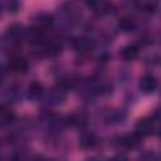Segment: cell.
I'll return each mask as SVG.
<instances>
[{
  "label": "cell",
  "instance_id": "6da1fadb",
  "mask_svg": "<svg viewBox=\"0 0 161 161\" xmlns=\"http://www.w3.org/2000/svg\"><path fill=\"white\" fill-rule=\"evenodd\" d=\"M152 132H153V121H152V118L145 117V118H141V119L137 121L135 133H137L140 137H142V136H148Z\"/></svg>",
  "mask_w": 161,
  "mask_h": 161
},
{
  "label": "cell",
  "instance_id": "9c48e42d",
  "mask_svg": "<svg viewBox=\"0 0 161 161\" xmlns=\"http://www.w3.org/2000/svg\"><path fill=\"white\" fill-rule=\"evenodd\" d=\"M118 28L125 33L132 31L136 28V21L131 16H123L118 20Z\"/></svg>",
  "mask_w": 161,
  "mask_h": 161
},
{
  "label": "cell",
  "instance_id": "8992f818",
  "mask_svg": "<svg viewBox=\"0 0 161 161\" xmlns=\"http://www.w3.org/2000/svg\"><path fill=\"white\" fill-rule=\"evenodd\" d=\"M26 93H28V97H29L30 99L36 101V99H39V98L43 96V93H44V87H43V84H42L40 82L34 80V82H31V83L28 86Z\"/></svg>",
  "mask_w": 161,
  "mask_h": 161
},
{
  "label": "cell",
  "instance_id": "277c9868",
  "mask_svg": "<svg viewBox=\"0 0 161 161\" xmlns=\"http://www.w3.org/2000/svg\"><path fill=\"white\" fill-rule=\"evenodd\" d=\"M73 47L79 53H87L93 48V40L88 36H78L73 42Z\"/></svg>",
  "mask_w": 161,
  "mask_h": 161
},
{
  "label": "cell",
  "instance_id": "52a82bcc",
  "mask_svg": "<svg viewBox=\"0 0 161 161\" xmlns=\"http://www.w3.org/2000/svg\"><path fill=\"white\" fill-rule=\"evenodd\" d=\"M96 143H97V138H96L94 133H92V132H83L79 136V146L84 150L94 147Z\"/></svg>",
  "mask_w": 161,
  "mask_h": 161
},
{
  "label": "cell",
  "instance_id": "3957f363",
  "mask_svg": "<svg viewBox=\"0 0 161 161\" xmlns=\"http://www.w3.org/2000/svg\"><path fill=\"white\" fill-rule=\"evenodd\" d=\"M24 35L33 44H40L44 40V31H43V29H40L38 26H33V28L26 29Z\"/></svg>",
  "mask_w": 161,
  "mask_h": 161
},
{
  "label": "cell",
  "instance_id": "5b68a950",
  "mask_svg": "<svg viewBox=\"0 0 161 161\" xmlns=\"http://www.w3.org/2000/svg\"><path fill=\"white\" fill-rule=\"evenodd\" d=\"M138 87L143 92V93H151L156 89L157 87V80L155 77L152 75H143L141 79H140V83H138Z\"/></svg>",
  "mask_w": 161,
  "mask_h": 161
},
{
  "label": "cell",
  "instance_id": "4fadbf2b",
  "mask_svg": "<svg viewBox=\"0 0 161 161\" xmlns=\"http://www.w3.org/2000/svg\"><path fill=\"white\" fill-rule=\"evenodd\" d=\"M86 4L97 14H106L108 11V4L104 1H87Z\"/></svg>",
  "mask_w": 161,
  "mask_h": 161
},
{
  "label": "cell",
  "instance_id": "e0dca14e",
  "mask_svg": "<svg viewBox=\"0 0 161 161\" xmlns=\"http://www.w3.org/2000/svg\"><path fill=\"white\" fill-rule=\"evenodd\" d=\"M143 6H145V10H146V11H155V4L147 3V4H145Z\"/></svg>",
  "mask_w": 161,
  "mask_h": 161
},
{
  "label": "cell",
  "instance_id": "7c38bea8",
  "mask_svg": "<svg viewBox=\"0 0 161 161\" xmlns=\"http://www.w3.org/2000/svg\"><path fill=\"white\" fill-rule=\"evenodd\" d=\"M25 34V30L24 28L20 25V24H13L8 28V36L11 38V39H19L21 35Z\"/></svg>",
  "mask_w": 161,
  "mask_h": 161
},
{
  "label": "cell",
  "instance_id": "5bb4252c",
  "mask_svg": "<svg viewBox=\"0 0 161 161\" xmlns=\"http://www.w3.org/2000/svg\"><path fill=\"white\" fill-rule=\"evenodd\" d=\"M140 140H141V137L137 133H132V135L125 136L123 140H122V143L128 148H133L140 143Z\"/></svg>",
  "mask_w": 161,
  "mask_h": 161
},
{
  "label": "cell",
  "instance_id": "ba28073f",
  "mask_svg": "<svg viewBox=\"0 0 161 161\" xmlns=\"http://www.w3.org/2000/svg\"><path fill=\"white\" fill-rule=\"evenodd\" d=\"M35 23L38 24V28L40 29L49 28L53 24V16L48 13H39L35 16Z\"/></svg>",
  "mask_w": 161,
  "mask_h": 161
},
{
  "label": "cell",
  "instance_id": "9a60e30c",
  "mask_svg": "<svg viewBox=\"0 0 161 161\" xmlns=\"http://www.w3.org/2000/svg\"><path fill=\"white\" fill-rule=\"evenodd\" d=\"M43 52L45 54H48V55H57V54H59L62 52V45L55 43V42L48 43V44H45L43 47Z\"/></svg>",
  "mask_w": 161,
  "mask_h": 161
},
{
  "label": "cell",
  "instance_id": "30bf717a",
  "mask_svg": "<svg viewBox=\"0 0 161 161\" xmlns=\"http://www.w3.org/2000/svg\"><path fill=\"white\" fill-rule=\"evenodd\" d=\"M121 55L123 59L126 60H133L138 57V48L135 45V44H130V45H126L122 52H121Z\"/></svg>",
  "mask_w": 161,
  "mask_h": 161
},
{
  "label": "cell",
  "instance_id": "ac0fdd59",
  "mask_svg": "<svg viewBox=\"0 0 161 161\" xmlns=\"http://www.w3.org/2000/svg\"><path fill=\"white\" fill-rule=\"evenodd\" d=\"M109 161H126V158H125V157H121V156H117V157H113V158L109 160Z\"/></svg>",
  "mask_w": 161,
  "mask_h": 161
},
{
  "label": "cell",
  "instance_id": "7a4b0ae2",
  "mask_svg": "<svg viewBox=\"0 0 161 161\" xmlns=\"http://www.w3.org/2000/svg\"><path fill=\"white\" fill-rule=\"evenodd\" d=\"M8 67H9V69H10L11 72H14V73H20V72L23 73V72H25V70L28 69V62H26L23 57L15 55V57L10 58Z\"/></svg>",
  "mask_w": 161,
  "mask_h": 161
},
{
  "label": "cell",
  "instance_id": "2e32d148",
  "mask_svg": "<svg viewBox=\"0 0 161 161\" xmlns=\"http://www.w3.org/2000/svg\"><path fill=\"white\" fill-rule=\"evenodd\" d=\"M67 121L70 126H82L86 123V117L83 113H73L68 117Z\"/></svg>",
  "mask_w": 161,
  "mask_h": 161
},
{
  "label": "cell",
  "instance_id": "8fae6325",
  "mask_svg": "<svg viewBox=\"0 0 161 161\" xmlns=\"http://www.w3.org/2000/svg\"><path fill=\"white\" fill-rule=\"evenodd\" d=\"M15 118L14 113L11 111H9L8 108L0 106V126H5L9 125L10 122H13Z\"/></svg>",
  "mask_w": 161,
  "mask_h": 161
}]
</instances>
